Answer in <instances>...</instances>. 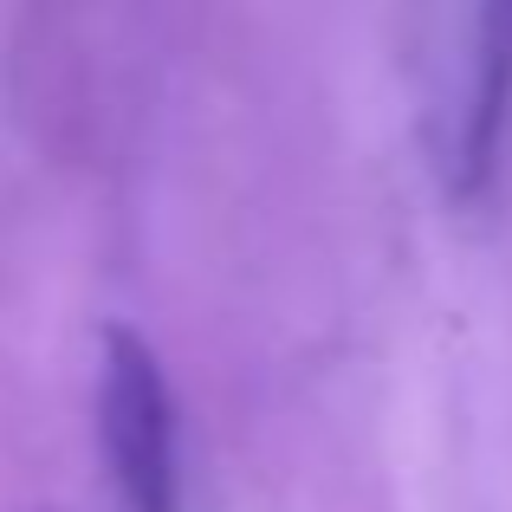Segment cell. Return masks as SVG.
Returning a JSON list of instances; mask_svg holds the SVG:
<instances>
[{
	"label": "cell",
	"instance_id": "cell-1",
	"mask_svg": "<svg viewBox=\"0 0 512 512\" xmlns=\"http://www.w3.org/2000/svg\"><path fill=\"white\" fill-rule=\"evenodd\" d=\"M98 435L111 461L124 512H175L182 493V428H175V389L163 357L130 325L104 331L98 363Z\"/></svg>",
	"mask_w": 512,
	"mask_h": 512
},
{
	"label": "cell",
	"instance_id": "cell-2",
	"mask_svg": "<svg viewBox=\"0 0 512 512\" xmlns=\"http://www.w3.org/2000/svg\"><path fill=\"white\" fill-rule=\"evenodd\" d=\"M512 124V0H480V46H474V98L461 124V182L480 188L500 163Z\"/></svg>",
	"mask_w": 512,
	"mask_h": 512
}]
</instances>
